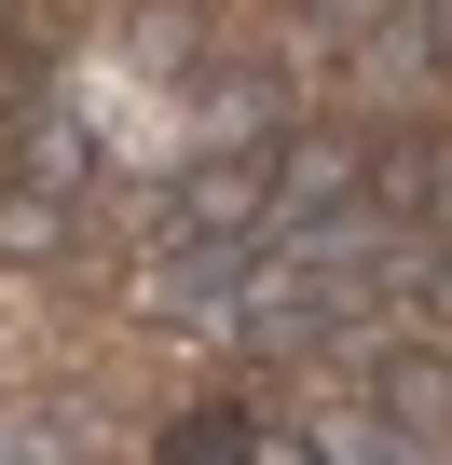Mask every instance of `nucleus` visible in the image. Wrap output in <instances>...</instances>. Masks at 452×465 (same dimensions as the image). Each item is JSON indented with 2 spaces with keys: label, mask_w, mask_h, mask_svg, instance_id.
<instances>
[{
  "label": "nucleus",
  "mask_w": 452,
  "mask_h": 465,
  "mask_svg": "<svg viewBox=\"0 0 452 465\" xmlns=\"http://www.w3.org/2000/svg\"><path fill=\"white\" fill-rule=\"evenodd\" d=\"M370 411L397 438H452V356H370Z\"/></svg>",
  "instance_id": "obj_1"
}]
</instances>
